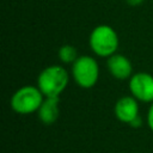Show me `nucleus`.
<instances>
[{
	"instance_id": "nucleus-1",
	"label": "nucleus",
	"mask_w": 153,
	"mask_h": 153,
	"mask_svg": "<svg viewBox=\"0 0 153 153\" xmlns=\"http://www.w3.org/2000/svg\"><path fill=\"white\" fill-rule=\"evenodd\" d=\"M69 81L67 71L57 65L45 67L37 78V87L44 97H59Z\"/></svg>"
},
{
	"instance_id": "nucleus-2",
	"label": "nucleus",
	"mask_w": 153,
	"mask_h": 153,
	"mask_svg": "<svg viewBox=\"0 0 153 153\" xmlns=\"http://www.w3.org/2000/svg\"><path fill=\"white\" fill-rule=\"evenodd\" d=\"M91 50L99 57H110L118 48V36L114 27L106 24L96 26L88 38Z\"/></svg>"
},
{
	"instance_id": "nucleus-3",
	"label": "nucleus",
	"mask_w": 153,
	"mask_h": 153,
	"mask_svg": "<svg viewBox=\"0 0 153 153\" xmlns=\"http://www.w3.org/2000/svg\"><path fill=\"white\" fill-rule=\"evenodd\" d=\"M44 100V96L37 86L25 85L18 88L11 97V108L19 115L37 112Z\"/></svg>"
},
{
	"instance_id": "nucleus-4",
	"label": "nucleus",
	"mask_w": 153,
	"mask_h": 153,
	"mask_svg": "<svg viewBox=\"0 0 153 153\" xmlns=\"http://www.w3.org/2000/svg\"><path fill=\"white\" fill-rule=\"evenodd\" d=\"M72 76L81 88L93 87L99 78V67L97 61L87 55L79 56L72 65Z\"/></svg>"
},
{
	"instance_id": "nucleus-5",
	"label": "nucleus",
	"mask_w": 153,
	"mask_h": 153,
	"mask_svg": "<svg viewBox=\"0 0 153 153\" xmlns=\"http://www.w3.org/2000/svg\"><path fill=\"white\" fill-rule=\"evenodd\" d=\"M129 91L134 98L143 103H153V75L139 72L129 79Z\"/></svg>"
},
{
	"instance_id": "nucleus-6",
	"label": "nucleus",
	"mask_w": 153,
	"mask_h": 153,
	"mask_svg": "<svg viewBox=\"0 0 153 153\" xmlns=\"http://www.w3.org/2000/svg\"><path fill=\"white\" fill-rule=\"evenodd\" d=\"M114 112L120 122L130 124L137 116H140L137 99L133 96L121 97L114 106Z\"/></svg>"
},
{
	"instance_id": "nucleus-7",
	"label": "nucleus",
	"mask_w": 153,
	"mask_h": 153,
	"mask_svg": "<svg viewBox=\"0 0 153 153\" xmlns=\"http://www.w3.org/2000/svg\"><path fill=\"white\" fill-rule=\"evenodd\" d=\"M108 69L110 74L118 80L130 79L133 75V65L130 60L122 54H114L108 57Z\"/></svg>"
},
{
	"instance_id": "nucleus-8",
	"label": "nucleus",
	"mask_w": 153,
	"mask_h": 153,
	"mask_svg": "<svg viewBox=\"0 0 153 153\" xmlns=\"http://www.w3.org/2000/svg\"><path fill=\"white\" fill-rule=\"evenodd\" d=\"M59 103H60L59 97H45L44 98L42 105L39 106L37 111V116L43 124L50 126L56 122L60 115Z\"/></svg>"
},
{
	"instance_id": "nucleus-9",
	"label": "nucleus",
	"mask_w": 153,
	"mask_h": 153,
	"mask_svg": "<svg viewBox=\"0 0 153 153\" xmlns=\"http://www.w3.org/2000/svg\"><path fill=\"white\" fill-rule=\"evenodd\" d=\"M59 57L62 62L65 63H74L76 61L78 56V51L75 49L74 45L71 44H63L60 49H59Z\"/></svg>"
},
{
	"instance_id": "nucleus-10",
	"label": "nucleus",
	"mask_w": 153,
	"mask_h": 153,
	"mask_svg": "<svg viewBox=\"0 0 153 153\" xmlns=\"http://www.w3.org/2000/svg\"><path fill=\"white\" fill-rule=\"evenodd\" d=\"M147 126L153 131V103H151V106L147 112Z\"/></svg>"
},
{
	"instance_id": "nucleus-11",
	"label": "nucleus",
	"mask_w": 153,
	"mask_h": 153,
	"mask_svg": "<svg viewBox=\"0 0 153 153\" xmlns=\"http://www.w3.org/2000/svg\"><path fill=\"white\" fill-rule=\"evenodd\" d=\"M129 126L133 127V128H140V127L142 126V118H141V116H137V117H136Z\"/></svg>"
},
{
	"instance_id": "nucleus-12",
	"label": "nucleus",
	"mask_w": 153,
	"mask_h": 153,
	"mask_svg": "<svg viewBox=\"0 0 153 153\" xmlns=\"http://www.w3.org/2000/svg\"><path fill=\"white\" fill-rule=\"evenodd\" d=\"M126 1H127V4L130 5V6H139V5H141L145 0H126Z\"/></svg>"
}]
</instances>
